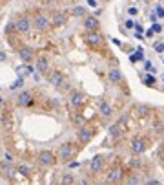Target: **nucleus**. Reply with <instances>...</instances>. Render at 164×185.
I'll list each match as a JSON object with an SVG mask.
<instances>
[{
    "label": "nucleus",
    "mask_w": 164,
    "mask_h": 185,
    "mask_svg": "<svg viewBox=\"0 0 164 185\" xmlns=\"http://www.w3.org/2000/svg\"><path fill=\"white\" fill-rule=\"evenodd\" d=\"M109 134H111L113 138H119V136H121V125L119 123L111 125V126H109Z\"/></svg>",
    "instance_id": "412c9836"
},
{
    "label": "nucleus",
    "mask_w": 164,
    "mask_h": 185,
    "mask_svg": "<svg viewBox=\"0 0 164 185\" xmlns=\"http://www.w3.org/2000/svg\"><path fill=\"white\" fill-rule=\"evenodd\" d=\"M99 110H100V114H102L104 117H109V116L113 114V108H111V104H108L106 101H100V103H99Z\"/></svg>",
    "instance_id": "6ab92c4d"
},
{
    "label": "nucleus",
    "mask_w": 164,
    "mask_h": 185,
    "mask_svg": "<svg viewBox=\"0 0 164 185\" xmlns=\"http://www.w3.org/2000/svg\"><path fill=\"white\" fill-rule=\"evenodd\" d=\"M141 61H146V59H144V51H142V48H137V51H133V53H131V55H129V62H133V64H135V62H141Z\"/></svg>",
    "instance_id": "a211bd4d"
},
{
    "label": "nucleus",
    "mask_w": 164,
    "mask_h": 185,
    "mask_svg": "<svg viewBox=\"0 0 164 185\" xmlns=\"http://www.w3.org/2000/svg\"><path fill=\"white\" fill-rule=\"evenodd\" d=\"M73 183H75V178H73V174H62L60 185H73Z\"/></svg>",
    "instance_id": "aec40b11"
},
{
    "label": "nucleus",
    "mask_w": 164,
    "mask_h": 185,
    "mask_svg": "<svg viewBox=\"0 0 164 185\" xmlns=\"http://www.w3.org/2000/svg\"><path fill=\"white\" fill-rule=\"evenodd\" d=\"M15 29H17V31H20V33H27V31L31 29V20H29L27 17L18 19V20L15 22Z\"/></svg>",
    "instance_id": "423d86ee"
},
{
    "label": "nucleus",
    "mask_w": 164,
    "mask_h": 185,
    "mask_svg": "<svg viewBox=\"0 0 164 185\" xmlns=\"http://www.w3.org/2000/svg\"><path fill=\"white\" fill-rule=\"evenodd\" d=\"M29 104H33V95L29 92H22L18 95V106H29Z\"/></svg>",
    "instance_id": "9b49d317"
},
{
    "label": "nucleus",
    "mask_w": 164,
    "mask_h": 185,
    "mask_svg": "<svg viewBox=\"0 0 164 185\" xmlns=\"http://www.w3.org/2000/svg\"><path fill=\"white\" fill-rule=\"evenodd\" d=\"M2 172H4L6 176H13V170H11L9 165H2Z\"/></svg>",
    "instance_id": "473e14b6"
},
{
    "label": "nucleus",
    "mask_w": 164,
    "mask_h": 185,
    "mask_svg": "<svg viewBox=\"0 0 164 185\" xmlns=\"http://www.w3.org/2000/svg\"><path fill=\"white\" fill-rule=\"evenodd\" d=\"M2 61H6V53H4V51H0V62Z\"/></svg>",
    "instance_id": "79ce46f5"
},
{
    "label": "nucleus",
    "mask_w": 164,
    "mask_h": 185,
    "mask_svg": "<svg viewBox=\"0 0 164 185\" xmlns=\"http://www.w3.org/2000/svg\"><path fill=\"white\" fill-rule=\"evenodd\" d=\"M159 19H164V7L162 6H155V11H153Z\"/></svg>",
    "instance_id": "c85d7f7f"
},
{
    "label": "nucleus",
    "mask_w": 164,
    "mask_h": 185,
    "mask_svg": "<svg viewBox=\"0 0 164 185\" xmlns=\"http://www.w3.org/2000/svg\"><path fill=\"white\" fill-rule=\"evenodd\" d=\"M131 150L135 154H142L144 150H146V141L144 139H133L131 141Z\"/></svg>",
    "instance_id": "f8f14e48"
},
{
    "label": "nucleus",
    "mask_w": 164,
    "mask_h": 185,
    "mask_svg": "<svg viewBox=\"0 0 164 185\" xmlns=\"http://www.w3.org/2000/svg\"><path fill=\"white\" fill-rule=\"evenodd\" d=\"M99 19L95 17V15H89V17H86L84 19V28H86V31H97L99 29Z\"/></svg>",
    "instance_id": "7ed1b4c3"
},
{
    "label": "nucleus",
    "mask_w": 164,
    "mask_h": 185,
    "mask_svg": "<svg viewBox=\"0 0 164 185\" xmlns=\"http://www.w3.org/2000/svg\"><path fill=\"white\" fill-rule=\"evenodd\" d=\"M86 2H88L91 7H97V0H86Z\"/></svg>",
    "instance_id": "58836bf2"
},
{
    "label": "nucleus",
    "mask_w": 164,
    "mask_h": 185,
    "mask_svg": "<svg viewBox=\"0 0 164 185\" xmlns=\"http://www.w3.org/2000/svg\"><path fill=\"white\" fill-rule=\"evenodd\" d=\"M47 59L46 57H39L37 59V64H35V68H37V72L39 73H47Z\"/></svg>",
    "instance_id": "dca6fc26"
},
{
    "label": "nucleus",
    "mask_w": 164,
    "mask_h": 185,
    "mask_svg": "<svg viewBox=\"0 0 164 185\" xmlns=\"http://www.w3.org/2000/svg\"><path fill=\"white\" fill-rule=\"evenodd\" d=\"M86 41H88V44H89V46L97 48V46H100V42H102V35H100L99 31H88Z\"/></svg>",
    "instance_id": "20e7f679"
},
{
    "label": "nucleus",
    "mask_w": 164,
    "mask_h": 185,
    "mask_svg": "<svg viewBox=\"0 0 164 185\" xmlns=\"http://www.w3.org/2000/svg\"><path fill=\"white\" fill-rule=\"evenodd\" d=\"M49 82H51L53 86H57V88H59V86L64 84V75H62L60 72H53V73L49 75Z\"/></svg>",
    "instance_id": "4468645a"
},
{
    "label": "nucleus",
    "mask_w": 164,
    "mask_h": 185,
    "mask_svg": "<svg viewBox=\"0 0 164 185\" xmlns=\"http://www.w3.org/2000/svg\"><path fill=\"white\" fill-rule=\"evenodd\" d=\"M135 24H137V22H133L131 19H128V20L124 22V28H126V29H135Z\"/></svg>",
    "instance_id": "7c9ffc66"
},
{
    "label": "nucleus",
    "mask_w": 164,
    "mask_h": 185,
    "mask_svg": "<svg viewBox=\"0 0 164 185\" xmlns=\"http://www.w3.org/2000/svg\"><path fill=\"white\" fill-rule=\"evenodd\" d=\"M128 121H129V114H124V116L119 119V121H117V123L121 125V126H126V125H128Z\"/></svg>",
    "instance_id": "c756f323"
},
{
    "label": "nucleus",
    "mask_w": 164,
    "mask_h": 185,
    "mask_svg": "<svg viewBox=\"0 0 164 185\" xmlns=\"http://www.w3.org/2000/svg\"><path fill=\"white\" fill-rule=\"evenodd\" d=\"M22 84H24V77H18V79H15V81H13V84H11V86H9V90H17V88H20Z\"/></svg>",
    "instance_id": "a878e982"
},
{
    "label": "nucleus",
    "mask_w": 164,
    "mask_h": 185,
    "mask_svg": "<svg viewBox=\"0 0 164 185\" xmlns=\"http://www.w3.org/2000/svg\"><path fill=\"white\" fill-rule=\"evenodd\" d=\"M59 158L66 160V161H69L71 158H75V148H73L69 143H64L60 148H59Z\"/></svg>",
    "instance_id": "f257e3e1"
},
{
    "label": "nucleus",
    "mask_w": 164,
    "mask_h": 185,
    "mask_svg": "<svg viewBox=\"0 0 164 185\" xmlns=\"http://www.w3.org/2000/svg\"><path fill=\"white\" fill-rule=\"evenodd\" d=\"M104 167V158L102 156H93L89 161V170L91 172H100Z\"/></svg>",
    "instance_id": "1a4fd4ad"
},
{
    "label": "nucleus",
    "mask_w": 164,
    "mask_h": 185,
    "mask_svg": "<svg viewBox=\"0 0 164 185\" xmlns=\"http://www.w3.org/2000/svg\"><path fill=\"white\" fill-rule=\"evenodd\" d=\"M47 2H55V0H47Z\"/></svg>",
    "instance_id": "37998d69"
},
{
    "label": "nucleus",
    "mask_w": 164,
    "mask_h": 185,
    "mask_svg": "<svg viewBox=\"0 0 164 185\" xmlns=\"http://www.w3.org/2000/svg\"><path fill=\"white\" fill-rule=\"evenodd\" d=\"M128 15H129V17H135V15H139V9H137L135 6H131V7H128Z\"/></svg>",
    "instance_id": "72a5a7b5"
},
{
    "label": "nucleus",
    "mask_w": 164,
    "mask_h": 185,
    "mask_svg": "<svg viewBox=\"0 0 164 185\" xmlns=\"http://www.w3.org/2000/svg\"><path fill=\"white\" fill-rule=\"evenodd\" d=\"M33 26H35L39 31H46V29L51 26V20H49L46 15H37V19H35V22H33Z\"/></svg>",
    "instance_id": "f03ea898"
},
{
    "label": "nucleus",
    "mask_w": 164,
    "mask_h": 185,
    "mask_svg": "<svg viewBox=\"0 0 164 185\" xmlns=\"http://www.w3.org/2000/svg\"><path fill=\"white\" fill-rule=\"evenodd\" d=\"M66 24V15L62 13V11H55L53 13V17H51V26H55V28H60Z\"/></svg>",
    "instance_id": "9d476101"
},
{
    "label": "nucleus",
    "mask_w": 164,
    "mask_h": 185,
    "mask_svg": "<svg viewBox=\"0 0 164 185\" xmlns=\"http://www.w3.org/2000/svg\"><path fill=\"white\" fill-rule=\"evenodd\" d=\"M142 82L146 84V86H153V84H155V77H153V75H150V72H148V73L142 77Z\"/></svg>",
    "instance_id": "4be33fe9"
},
{
    "label": "nucleus",
    "mask_w": 164,
    "mask_h": 185,
    "mask_svg": "<svg viewBox=\"0 0 164 185\" xmlns=\"http://www.w3.org/2000/svg\"><path fill=\"white\" fill-rule=\"evenodd\" d=\"M6 161L11 163V161H13V156H11V154H6Z\"/></svg>",
    "instance_id": "ea45409f"
},
{
    "label": "nucleus",
    "mask_w": 164,
    "mask_h": 185,
    "mask_svg": "<svg viewBox=\"0 0 164 185\" xmlns=\"http://www.w3.org/2000/svg\"><path fill=\"white\" fill-rule=\"evenodd\" d=\"M153 33H155V31H153V29H151V28H150V29H148V31H146V37H148V39H151V37H153Z\"/></svg>",
    "instance_id": "e433bc0d"
},
{
    "label": "nucleus",
    "mask_w": 164,
    "mask_h": 185,
    "mask_svg": "<svg viewBox=\"0 0 164 185\" xmlns=\"http://www.w3.org/2000/svg\"><path fill=\"white\" fill-rule=\"evenodd\" d=\"M128 185H139V178H137V176H131L129 182H128Z\"/></svg>",
    "instance_id": "f704fd0d"
},
{
    "label": "nucleus",
    "mask_w": 164,
    "mask_h": 185,
    "mask_svg": "<svg viewBox=\"0 0 164 185\" xmlns=\"http://www.w3.org/2000/svg\"><path fill=\"white\" fill-rule=\"evenodd\" d=\"M18 172H20L22 176H29V172H31V169L27 167V165H24V163H20L18 165V169H17Z\"/></svg>",
    "instance_id": "393cba45"
},
{
    "label": "nucleus",
    "mask_w": 164,
    "mask_h": 185,
    "mask_svg": "<svg viewBox=\"0 0 164 185\" xmlns=\"http://www.w3.org/2000/svg\"><path fill=\"white\" fill-rule=\"evenodd\" d=\"M151 29H153L155 33H161V31H162V24H159V22H153V24H151Z\"/></svg>",
    "instance_id": "2f4dec72"
},
{
    "label": "nucleus",
    "mask_w": 164,
    "mask_h": 185,
    "mask_svg": "<svg viewBox=\"0 0 164 185\" xmlns=\"http://www.w3.org/2000/svg\"><path fill=\"white\" fill-rule=\"evenodd\" d=\"M153 50H155V51H157V53H162L164 51V42H155V44H153Z\"/></svg>",
    "instance_id": "cd10ccee"
},
{
    "label": "nucleus",
    "mask_w": 164,
    "mask_h": 185,
    "mask_svg": "<svg viewBox=\"0 0 164 185\" xmlns=\"http://www.w3.org/2000/svg\"><path fill=\"white\" fill-rule=\"evenodd\" d=\"M55 161H57V158H55L49 150H44V152L39 154V163L44 165V167H46V165H53Z\"/></svg>",
    "instance_id": "0eeeda50"
},
{
    "label": "nucleus",
    "mask_w": 164,
    "mask_h": 185,
    "mask_svg": "<svg viewBox=\"0 0 164 185\" xmlns=\"http://www.w3.org/2000/svg\"><path fill=\"white\" fill-rule=\"evenodd\" d=\"M137 114H139V116H148V114H150V106H148V104H139V106H137Z\"/></svg>",
    "instance_id": "b1692460"
},
{
    "label": "nucleus",
    "mask_w": 164,
    "mask_h": 185,
    "mask_svg": "<svg viewBox=\"0 0 164 185\" xmlns=\"http://www.w3.org/2000/svg\"><path fill=\"white\" fill-rule=\"evenodd\" d=\"M135 31H137V33H144V28L141 24H135Z\"/></svg>",
    "instance_id": "c9c22d12"
},
{
    "label": "nucleus",
    "mask_w": 164,
    "mask_h": 185,
    "mask_svg": "<svg viewBox=\"0 0 164 185\" xmlns=\"http://www.w3.org/2000/svg\"><path fill=\"white\" fill-rule=\"evenodd\" d=\"M108 79L111 82H121L122 81V72H121L119 68H111V70L108 72Z\"/></svg>",
    "instance_id": "ddd939ff"
},
{
    "label": "nucleus",
    "mask_w": 164,
    "mask_h": 185,
    "mask_svg": "<svg viewBox=\"0 0 164 185\" xmlns=\"http://www.w3.org/2000/svg\"><path fill=\"white\" fill-rule=\"evenodd\" d=\"M18 57L22 59V62H29L31 59H33V50H31V48H27V46H26V48H22L20 51H18Z\"/></svg>",
    "instance_id": "f3484780"
},
{
    "label": "nucleus",
    "mask_w": 164,
    "mask_h": 185,
    "mask_svg": "<svg viewBox=\"0 0 164 185\" xmlns=\"http://www.w3.org/2000/svg\"><path fill=\"white\" fill-rule=\"evenodd\" d=\"M111 41H113V44H115V46H122V44H121V41H119V39H111Z\"/></svg>",
    "instance_id": "a19ab883"
},
{
    "label": "nucleus",
    "mask_w": 164,
    "mask_h": 185,
    "mask_svg": "<svg viewBox=\"0 0 164 185\" xmlns=\"http://www.w3.org/2000/svg\"><path fill=\"white\" fill-rule=\"evenodd\" d=\"M69 103H71V106H80V104L84 103V94L73 92V94L69 95Z\"/></svg>",
    "instance_id": "2eb2a0df"
},
{
    "label": "nucleus",
    "mask_w": 164,
    "mask_h": 185,
    "mask_svg": "<svg viewBox=\"0 0 164 185\" xmlns=\"http://www.w3.org/2000/svg\"><path fill=\"white\" fill-rule=\"evenodd\" d=\"M77 138H79V141L80 143H89L91 141V138H93V130L91 128H88V126H82L80 130H79V134H77Z\"/></svg>",
    "instance_id": "39448f33"
},
{
    "label": "nucleus",
    "mask_w": 164,
    "mask_h": 185,
    "mask_svg": "<svg viewBox=\"0 0 164 185\" xmlns=\"http://www.w3.org/2000/svg\"><path fill=\"white\" fill-rule=\"evenodd\" d=\"M122 176H124L122 169H121V167H115V169H111V170L108 172V182H109V183H117V182L122 180Z\"/></svg>",
    "instance_id": "6e6552de"
},
{
    "label": "nucleus",
    "mask_w": 164,
    "mask_h": 185,
    "mask_svg": "<svg viewBox=\"0 0 164 185\" xmlns=\"http://www.w3.org/2000/svg\"><path fill=\"white\" fill-rule=\"evenodd\" d=\"M144 70H146V72H150V73H155V72H157V70L153 68V64H151L150 61H144Z\"/></svg>",
    "instance_id": "bb28decb"
},
{
    "label": "nucleus",
    "mask_w": 164,
    "mask_h": 185,
    "mask_svg": "<svg viewBox=\"0 0 164 185\" xmlns=\"http://www.w3.org/2000/svg\"><path fill=\"white\" fill-rule=\"evenodd\" d=\"M79 161H69V169H77V167H79Z\"/></svg>",
    "instance_id": "4c0bfd02"
},
{
    "label": "nucleus",
    "mask_w": 164,
    "mask_h": 185,
    "mask_svg": "<svg viewBox=\"0 0 164 185\" xmlns=\"http://www.w3.org/2000/svg\"><path fill=\"white\" fill-rule=\"evenodd\" d=\"M71 13H73L75 17H84V15H86V9H84L82 6H75V7L71 9Z\"/></svg>",
    "instance_id": "5701e85b"
}]
</instances>
